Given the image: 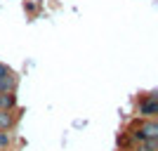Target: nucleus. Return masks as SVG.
I'll return each instance as SVG.
<instances>
[{
    "mask_svg": "<svg viewBox=\"0 0 158 151\" xmlns=\"http://www.w3.org/2000/svg\"><path fill=\"white\" fill-rule=\"evenodd\" d=\"M139 116H142L144 120L156 118L158 116V99H149V97L139 99Z\"/></svg>",
    "mask_w": 158,
    "mask_h": 151,
    "instance_id": "f257e3e1",
    "label": "nucleus"
},
{
    "mask_svg": "<svg viewBox=\"0 0 158 151\" xmlns=\"http://www.w3.org/2000/svg\"><path fill=\"white\" fill-rule=\"evenodd\" d=\"M17 123V116L14 111H7V109H0V132H10Z\"/></svg>",
    "mask_w": 158,
    "mask_h": 151,
    "instance_id": "f03ea898",
    "label": "nucleus"
},
{
    "mask_svg": "<svg viewBox=\"0 0 158 151\" xmlns=\"http://www.w3.org/2000/svg\"><path fill=\"white\" fill-rule=\"evenodd\" d=\"M17 90V76L12 78H0V94H7V92Z\"/></svg>",
    "mask_w": 158,
    "mask_h": 151,
    "instance_id": "7ed1b4c3",
    "label": "nucleus"
},
{
    "mask_svg": "<svg viewBox=\"0 0 158 151\" xmlns=\"http://www.w3.org/2000/svg\"><path fill=\"white\" fill-rule=\"evenodd\" d=\"M139 130L144 132L146 137H158V123H156L153 118H149L146 123H142V128H139Z\"/></svg>",
    "mask_w": 158,
    "mask_h": 151,
    "instance_id": "20e7f679",
    "label": "nucleus"
},
{
    "mask_svg": "<svg viewBox=\"0 0 158 151\" xmlns=\"http://www.w3.org/2000/svg\"><path fill=\"white\" fill-rule=\"evenodd\" d=\"M137 151H158V137H149V139H144L142 144H139V149Z\"/></svg>",
    "mask_w": 158,
    "mask_h": 151,
    "instance_id": "39448f33",
    "label": "nucleus"
},
{
    "mask_svg": "<svg viewBox=\"0 0 158 151\" xmlns=\"http://www.w3.org/2000/svg\"><path fill=\"white\" fill-rule=\"evenodd\" d=\"M118 144L123 146V149H130V146L135 144V139L130 137V132H123V135H120V137H118Z\"/></svg>",
    "mask_w": 158,
    "mask_h": 151,
    "instance_id": "423d86ee",
    "label": "nucleus"
},
{
    "mask_svg": "<svg viewBox=\"0 0 158 151\" xmlns=\"http://www.w3.org/2000/svg\"><path fill=\"white\" fill-rule=\"evenodd\" d=\"M14 76V71L10 69L7 64H0V78H12Z\"/></svg>",
    "mask_w": 158,
    "mask_h": 151,
    "instance_id": "0eeeda50",
    "label": "nucleus"
},
{
    "mask_svg": "<svg viewBox=\"0 0 158 151\" xmlns=\"http://www.w3.org/2000/svg\"><path fill=\"white\" fill-rule=\"evenodd\" d=\"M10 142H12V139H10V135H7V132H0V151L7 149V146H10Z\"/></svg>",
    "mask_w": 158,
    "mask_h": 151,
    "instance_id": "6e6552de",
    "label": "nucleus"
}]
</instances>
